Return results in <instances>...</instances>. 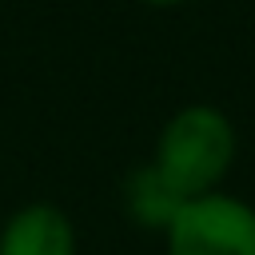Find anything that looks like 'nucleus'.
Wrapping results in <instances>:
<instances>
[{
	"mask_svg": "<svg viewBox=\"0 0 255 255\" xmlns=\"http://www.w3.org/2000/svg\"><path fill=\"white\" fill-rule=\"evenodd\" d=\"M235 151H239V135L223 108L183 104L159 128L151 167L167 179V187L179 199H199L219 191L223 175L235 163Z\"/></svg>",
	"mask_w": 255,
	"mask_h": 255,
	"instance_id": "1",
	"label": "nucleus"
},
{
	"mask_svg": "<svg viewBox=\"0 0 255 255\" xmlns=\"http://www.w3.org/2000/svg\"><path fill=\"white\" fill-rule=\"evenodd\" d=\"M163 243L167 255H255V207L227 191L187 199L167 223Z\"/></svg>",
	"mask_w": 255,
	"mask_h": 255,
	"instance_id": "2",
	"label": "nucleus"
},
{
	"mask_svg": "<svg viewBox=\"0 0 255 255\" xmlns=\"http://www.w3.org/2000/svg\"><path fill=\"white\" fill-rule=\"evenodd\" d=\"M0 255H76V223L56 203H24L0 227Z\"/></svg>",
	"mask_w": 255,
	"mask_h": 255,
	"instance_id": "3",
	"label": "nucleus"
},
{
	"mask_svg": "<svg viewBox=\"0 0 255 255\" xmlns=\"http://www.w3.org/2000/svg\"><path fill=\"white\" fill-rule=\"evenodd\" d=\"M183 203H187V199H179V195L167 187V179L151 167V159L139 163V167L124 179V211H128V219L139 223V227L167 231V223L175 219V211H179Z\"/></svg>",
	"mask_w": 255,
	"mask_h": 255,
	"instance_id": "4",
	"label": "nucleus"
},
{
	"mask_svg": "<svg viewBox=\"0 0 255 255\" xmlns=\"http://www.w3.org/2000/svg\"><path fill=\"white\" fill-rule=\"evenodd\" d=\"M139 4H147V8H179L187 0H139Z\"/></svg>",
	"mask_w": 255,
	"mask_h": 255,
	"instance_id": "5",
	"label": "nucleus"
}]
</instances>
